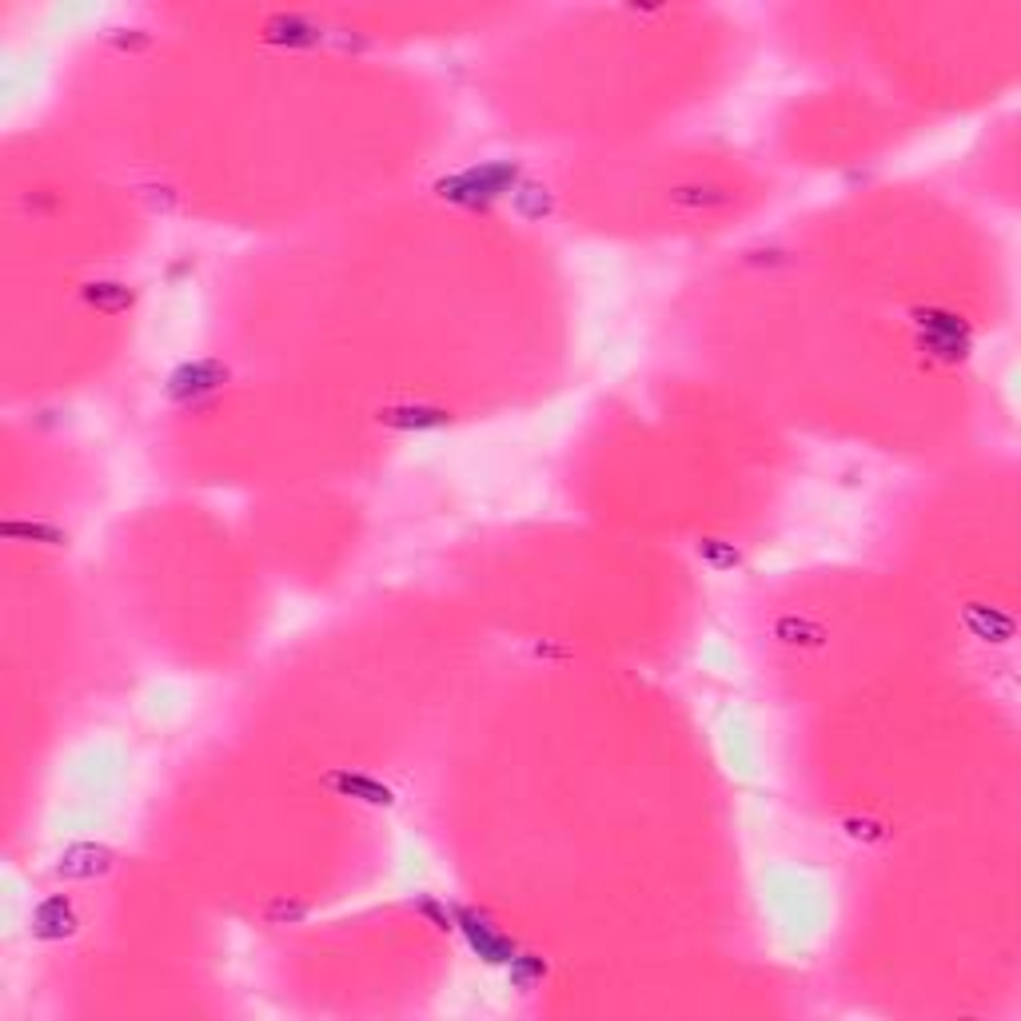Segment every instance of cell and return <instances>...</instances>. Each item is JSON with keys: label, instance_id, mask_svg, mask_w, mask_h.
<instances>
[{"label": "cell", "instance_id": "cell-7", "mask_svg": "<svg viewBox=\"0 0 1021 1021\" xmlns=\"http://www.w3.org/2000/svg\"><path fill=\"white\" fill-rule=\"evenodd\" d=\"M268 40L272 44H316L320 28L304 16H272L268 20Z\"/></svg>", "mask_w": 1021, "mask_h": 1021}, {"label": "cell", "instance_id": "cell-13", "mask_svg": "<svg viewBox=\"0 0 1021 1021\" xmlns=\"http://www.w3.org/2000/svg\"><path fill=\"white\" fill-rule=\"evenodd\" d=\"M698 555H702L710 567H734V563H738V551L726 547V543H718V539H706V543L698 547Z\"/></svg>", "mask_w": 1021, "mask_h": 1021}, {"label": "cell", "instance_id": "cell-8", "mask_svg": "<svg viewBox=\"0 0 1021 1021\" xmlns=\"http://www.w3.org/2000/svg\"><path fill=\"white\" fill-rule=\"evenodd\" d=\"M379 419H383L387 427L411 431V427H443V423H447V411H439V407H387V411H379Z\"/></svg>", "mask_w": 1021, "mask_h": 1021}, {"label": "cell", "instance_id": "cell-10", "mask_svg": "<svg viewBox=\"0 0 1021 1021\" xmlns=\"http://www.w3.org/2000/svg\"><path fill=\"white\" fill-rule=\"evenodd\" d=\"M84 300H88L92 308L108 312V316L132 308V292H128L124 284H88V288H84Z\"/></svg>", "mask_w": 1021, "mask_h": 1021}, {"label": "cell", "instance_id": "cell-3", "mask_svg": "<svg viewBox=\"0 0 1021 1021\" xmlns=\"http://www.w3.org/2000/svg\"><path fill=\"white\" fill-rule=\"evenodd\" d=\"M455 918L463 922V934H467V942L479 950V958H487V962H511V958H515V946H511L499 930H491V922L475 918L471 910H459Z\"/></svg>", "mask_w": 1021, "mask_h": 1021}, {"label": "cell", "instance_id": "cell-9", "mask_svg": "<svg viewBox=\"0 0 1021 1021\" xmlns=\"http://www.w3.org/2000/svg\"><path fill=\"white\" fill-rule=\"evenodd\" d=\"M966 623H970V631L978 635V639H986V643H1006L1010 635H1014V623L1006 619V615H986V607H970L966 611Z\"/></svg>", "mask_w": 1021, "mask_h": 1021}, {"label": "cell", "instance_id": "cell-6", "mask_svg": "<svg viewBox=\"0 0 1021 1021\" xmlns=\"http://www.w3.org/2000/svg\"><path fill=\"white\" fill-rule=\"evenodd\" d=\"M32 930L40 934V938H68L72 930H76V914H72V902H64V898H48V902H40L36 906V914H32Z\"/></svg>", "mask_w": 1021, "mask_h": 1021}, {"label": "cell", "instance_id": "cell-11", "mask_svg": "<svg viewBox=\"0 0 1021 1021\" xmlns=\"http://www.w3.org/2000/svg\"><path fill=\"white\" fill-rule=\"evenodd\" d=\"M515 204H519V212L531 216V220L551 212V196H547V188H539V184H523V188L515 192Z\"/></svg>", "mask_w": 1021, "mask_h": 1021}, {"label": "cell", "instance_id": "cell-2", "mask_svg": "<svg viewBox=\"0 0 1021 1021\" xmlns=\"http://www.w3.org/2000/svg\"><path fill=\"white\" fill-rule=\"evenodd\" d=\"M224 367L220 363H212V359H200V363H188V367H180L172 379H168V395L172 399H196V395H204V391H216L220 383H224Z\"/></svg>", "mask_w": 1021, "mask_h": 1021}, {"label": "cell", "instance_id": "cell-1", "mask_svg": "<svg viewBox=\"0 0 1021 1021\" xmlns=\"http://www.w3.org/2000/svg\"><path fill=\"white\" fill-rule=\"evenodd\" d=\"M515 180H519V168L507 164V160H495V164H483V168H467L451 180H439V196L455 200V204H487V200L511 192Z\"/></svg>", "mask_w": 1021, "mask_h": 1021}, {"label": "cell", "instance_id": "cell-5", "mask_svg": "<svg viewBox=\"0 0 1021 1021\" xmlns=\"http://www.w3.org/2000/svg\"><path fill=\"white\" fill-rule=\"evenodd\" d=\"M324 782H328L332 790L347 794V798H359V802H367V806H391V802H395L391 786H383V782H375V778H363V774H347V770H336V774H328Z\"/></svg>", "mask_w": 1021, "mask_h": 1021}, {"label": "cell", "instance_id": "cell-14", "mask_svg": "<svg viewBox=\"0 0 1021 1021\" xmlns=\"http://www.w3.org/2000/svg\"><path fill=\"white\" fill-rule=\"evenodd\" d=\"M511 970H515V982H519V986H531V982L543 974V966L531 962V958H511Z\"/></svg>", "mask_w": 1021, "mask_h": 1021}, {"label": "cell", "instance_id": "cell-12", "mask_svg": "<svg viewBox=\"0 0 1021 1021\" xmlns=\"http://www.w3.org/2000/svg\"><path fill=\"white\" fill-rule=\"evenodd\" d=\"M4 535L8 539H20V535H28V539H44L48 547H64L68 539H64V531H56V527H40V523H32V527H24V523H4Z\"/></svg>", "mask_w": 1021, "mask_h": 1021}, {"label": "cell", "instance_id": "cell-4", "mask_svg": "<svg viewBox=\"0 0 1021 1021\" xmlns=\"http://www.w3.org/2000/svg\"><path fill=\"white\" fill-rule=\"evenodd\" d=\"M56 870H60V878H96V874H108V870H112V850L92 846V842L68 846Z\"/></svg>", "mask_w": 1021, "mask_h": 1021}, {"label": "cell", "instance_id": "cell-15", "mask_svg": "<svg viewBox=\"0 0 1021 1021\" xmlns=\"http://www.w3.org/2000/svg\"><path fill=\"white\" fill-rule=\"evenodd\" d=\"M284 914H288V918H300V914H304V906H284V902H280V906H272V918H284Z\"/></svg>", "mask_w": 1021, "mask_h": 1021}]
</instances>
